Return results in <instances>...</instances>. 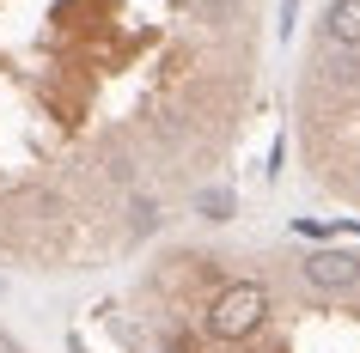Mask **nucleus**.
Segmentation results:
<instances>
[{"mask_svg": "<svg viewBox=\"0 0 360 353\" xmlns=\"http://www.w3.org/2000/svg\"><path fill=\"white\" fill-rule=\"evenodd\" d=\"M263 0H0V250L31 268L159 232L245 134Z\"/></svg>", "mask_w": 360, "mask_h": 353, "instance_id": "obj_1", "label": "nucleus"}, {"mask_svg": "<svg viewBox=\"0 0 360 353\" xmlns=\"http://www.w3.org/2000/svg\"><path fill=\"white\" fill-rule=\"evenodd\" d=\"M208 286L171 317L159 353H360V244H305L257 268L202 262Z\"/></svg>", "mask_w": 360, "mask_h": 353, "instance_id": "obj_2", "label": "nucleus"}, {"mask_svg": "<svg viewBox=\"0 0 360 353\" xmlns=\"http://www.w3.org/2000/svg\"><path fill=\"white\" fill-rule=\"evenodd\" d=\"M300 159L323 195L360 213V0H323L293 79Z\"/></svg>", "mask_w": 360, "mask_h": 353, "instance_id": "obj_3", "label": "nucleus"}]
</instances>
